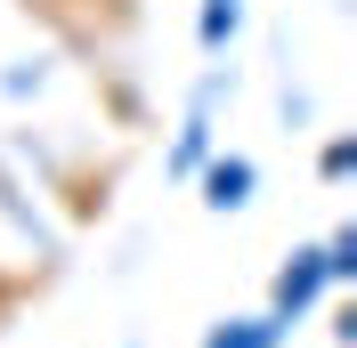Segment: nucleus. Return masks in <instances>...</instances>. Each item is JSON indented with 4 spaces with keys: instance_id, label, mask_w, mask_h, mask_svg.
I'll use <instances>...</instances> for the list:
<instances>
[{
    "instance_id": "obj_1",
    "label": "nucleus",
    "mask_w": 357,
    "mask_h": 348,
    "mask_svg": "<svg viewBox=\"0 0 357 348\" xmlns=\"http://www.w3.org/2000/svg\"><path fill=\"white\" fill-rule=\"evenodd\" d=\"M325 292H333V276H325V251H317V243H301V251L276 267V283H268V308L292 324V316H309Z\"/></svg>"
},
{
    "instance_id": "obj_2",
    "label": "nucleus",
    "mask_w": 357,
    "mask_h": 348,
    "mask_svg": "<svg viewBox=\"0 0 357 348\" xmlns=\"http://www.w3.org/2000/svg\"><path fill=\"white\" fill-rule=\"evenodd\" d=\"M203 203H211V211H244L252 203V187H260V171H252L244 154H203Z\"/></svg>"
},
{
    "instance_id": "obj_3",
    "label": "nucleus",
    "mask_w": 357,
    "mask_h": 348,
    "mask_svg": "<svg viewBox=\"0 0 357 348\" xmlns=\"http://www.w3.org/2000/svg\"><path fill=\"white\" fill-rule=\"evenodd\" d=\"M284 316H276V308H260V316H236V324H211L203 332V348H276L284 340Z\"/></svg>"
},
{
    "instance_id": "obj_4",
    "label": "nucleus",
    "mask_w": 357,
    "mask_h": 348,
    "mask_svg": "<svg viewBox=\"0 0 357 348\" xmlns=\"http://www.w3.org/2000/svg\"><path fill=\"white\" fill-rule=\"evenodd\" d=\"M236 24H244V0H203V17H195V41H203V57H220V49L236 41Z\"/></svg>"
},
{
    "instance_id": "obj_5",
    "label": "nucleus",
    "mask_w": 357,
    "mask_h": 348,
    "mask_svg": "<svg viewBox=\"0 0 357 348\" xmlns=\"http://www.w3.org/2000/svg\"><path fill=\"white\" fill-rule=\"evenodd\" d=\"M203 154H211V122H203V113H187V130H178V146H171V171H178V178H195V171H203Z\"/></svg>"
},
{
    "instance_id": "obj_6",
    "label": "nucleus",
    "mask_w": 357,
    "mask_h": 348,
    "mask_svg": "<svg viewBox=\"0 0 357 348\" xmlns=\"http://www.w3.org/2000/svg\"><path fill=\"white\" fill-rule=\"evenodd\" d=\"M317 251H325V276H333V283H349V276H357V227H333Z\"/></svg>"
},
{
    "instance_id": "obj_7",
    "label": "nucleus",
    "mask_w": 357,
    "mask_h": 348,
    "mask_svg": "<svg viewBox=\"0 0 357 348\" xmlns=\"http://www.w3.org/2000/svg\"><path fill=\"white\" fill-rule=\"evenodd\" d=\"M317 171H325V178H333V187H341V178L357 171V138H333V146L317 154Z\"/></svg>"
}]
</instances>
